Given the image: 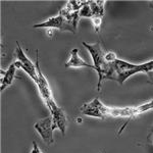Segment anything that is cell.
Returning a JSON list of instances; mask_svg holds the SVG:
<instances>
[{"instance_id":"cell-17","label":"cell","mask_w":153,"mask_h":153,"mask_svg":"<svg viewBox=\"0 0 153 153\" xmlns=\"http://www.w3.org/2000/svg\"><path fill=\"white\" fill-rule=\"evenodd\" d=\"M148 3H149L150 8H152V9H153V1H149V2H148Z\"/></svg>"},{"instance_id":"cell-4","label":"cell","mask_w":153,"mask_h":153,"mask_svg":"<svg viewBox=\"0 0 153 153\" xmlns=\"http://www.w3.org/2000/svg\"><path fill=\"white\" fill-rule=\"evenodd\" d=\"M14 54H16V60L14 61L16 66L18 68H22L36 84L37 81H38V73H37L36 65L32 62L31 59L26 55V53L24 52L23 48L21 47L19 42H16V51H14Z\"/></svg>"},{"instance_id":"cell-12","label":"cell","mask_w":153,"mask_h":153,"mask_svg":"<svg viewBox=\"0 0 153 153\" xmlns=\"http://www.w3.org/2000/svg\"><path fill=\"white\" fill-rule=\"evenodd\" d=\"M79 16H80V19L81 18H87V19L93 18L92 9H91L89 1L84 2V5L82 6V8L80 9V11H79Z\"/></svg>"},{"instance_id":"cell-7","label":"cell","mask_w":153,"mask_h":153,"mask_svg":"<svg viewBox=\"0 0 153 153\" xmlns=\"http://www.w3.org/2000/svg\"><path fill=\"white\" fill-rule=\"evenodd\" d=\"M109 106H106L100 101L99 98H95L91 102L85 103L80 107V111L82 114L86 117L100 118V120H105L108 117L107 111Z\"/></svg>"},{"instance_id":"cell-9","label":"cell","mask_w":153,"mask_h":153,"mask_svg":"<svg viewBox=\"0 0 153 153\" xmlns=\"http://www.w3.org/2000/svg\"><path fill=\"white\" fill-rule=\"evenodd\" d=\"M47 108L50 111V115L52 117L53 125L55 127V129H58L61 132V134L65 136L66 127H68V117H66L65 110L61 107H59L56 104L55 101L53 103H51V104H49Z\"/></svg>"},{"instance_id":"cell-14","label":"cell","mask_w":153,"mask_h":153,"mask_svg":"<svg viewBox=\"0 0 153 153\" xmlns=\"http://www.w3.org/2000/svg\"><path fill=\"white\" fill-rule=\"evenodd\" d=\"M102 19H103V18H93L92 19V24H93V27H94L95 32L100 31L101 25H102Z\"/></svg>"},{"instance_id":"cell-16","label":"cell","mask_w":153,"mask_h":153,"mask_svg":"<svg viewBox=\"0 0 153 153\" xmlns=\"http://www.w3.org/2000/svg\"><path fill=\"white\" fill-rule=\"evenodd\" d=\"M146 75H147V78H148V83L151 84V85H153V71H149V73H147Z\"/></svg>"},{"instance_id":"cell-5","label":"cell","mask_w":153,"mask_h":153,"mask_svg":"<svg viewBox=\"0 0 153 153\" xmlns=\"http://www.w3.org/2000/svg\"><path fill=\"white\" fill-rule=\"evenodd\" d=\"M35 29H58L60 31H68L71 32L73 34H76V29L74 27V25L68 21V19L65 18L61 14H57L56 16L46 19L40 24H36L33 26Z\"/></svg>"},{"instance_id":"cell-11","label":"cell","mask_w":153,"mask_h":153,"mask_svg":"<svg viewBox=\"0 0 153 153\" xmlns=\"http://www.w3.org/2000/svg\"><path fill=\"white\" fill-rule=\"evenodd\" d=\"M16 68H18L13 62L8 66L6 71H4L3 70L0 71V73H1V91H4L7 87H9L13 83V80L16 78Z\"/></svg>"},{"instance_id":"cell-8","label":"cell","mask_w":153,"mask_h":153,"mask_svg":"<svg viewBox=\"0 0 153 153\" xmlns=\"http://www.w3.org/2000/svg\"><path fill=\"white\" fill-rule=\"evenodd\" d=\"M36 132L40 135L45 144L51 145L54 143V137H53V131L55 130V127L53 125V120L51 115L42 118L38 120L35 125H34Z\"/></svg>"},{"instance_id":"cell-2","label":"cell","mask_w":153,"mask_h":153,"mask_svg":"<svg viewBox=\"0 0 153 153\" xmlns=\"http://www.w3.org/2000/svg\"><path fill=\"white\" fill-rule=\"evenodd\" d=\"M83 45L89 51L91 55V58L93 60V65H94L95 71L98 74V83H97V91L101 90V85L106 75L108 74L110 68V65L106 62L105 60V53L103 52V49L101 47L100 43H86L83 42Z\"/></svg>"},{"instance_id":"cell-3","label":"cell","mask_w":153,"mask_h":153,"mask_svg":"<svg viewBox=\"0 0 153 153\" xmlns=\"http://www.w3.org/2000/svg\"><path fill=\"white\" fill-rule=\"evenodd\" d=\"M153 109V100L149 101L147 103L141 104L135 107H108L107 115L108 117H123L132 120L137 115H140L144 112H147L149 110Z\"/></svg>"},{"instance_id":"cell-1","label":"cell","mask_w":153,"mask_h":153,"mask_svg":"<svg viewBox=\"0 0 153 153\" xmlns=\"http://www.w3.org/2000/svg\"><path fill=\"white\" fill-rule=\"evenodd\" d=\"M153 71V60L141 65H133L126 60L117 58L113 63L110 65L108 74L104 78V81L111 80L117 82L120 85H124V83L132 76L138 73H149Z\"/></svg>"},{"instance_id":"cell-18","label":"cell","mask_w":153,"mask_h":153,"mask_svg":"<svg viewBox=\"0 0 153 153\" xmlns=\"http://www.w3.org/2000/svg\"><path fill=\"white\" fill-rule=\"evenodd\" d=\"M152 140H153V138H152Z\"/></svg>"},{"instance_id":"cell-6","label":"cell","mask_w":153,"mask_h":153,"mask_svg":"<svg viewBox=\"0 0 153 153\" xmlns=\"http://www.w3.org/2000/svg\"><path fill=\"white\" fill-rule=\"evenodd\" d=\"M36 68H37V73H38V81H37L36 85L38 87L39 93H40L42 99L44 100L45 102L46 106H48L49 104L53 103L54 98H53V94H52V91H51V88L49 86V83L46 79V76L43 75L40 68V65H39V51L36 50Z\"/></svg>"},{"instance_id":"cell-13","label":"cell","mask_w":153,"mask_h":153,"mask_svg":"<svg viewBox=\"0 0 153 153\" xmlns=\"http://www.w3.org/2000/svg\"><path fill=\"white\" fill-rule=\"evenodd\" d=\"M117 59V54L114 52H112V51H109V52L105 53V60H106V62L109 63V65L113 63Z\"/></svg>"},{"instance_id":"cell-10","label":"cell","mask_w":153,"mask_h":153,"mask_svg":"<svg viewBox=\"0 0 153 153\" xmlns=\"http://www.w3.org/2000/svg\"><path fill=\"white\" fill-rule=\"evenodd\" d=\"M66 68H92L95 71L94 65L87 63L84 59L81 57L80 54H79V49L75 48L71 51V56L70 59L66 61V63L65 65Z\"/></svg>"},{"instance_id":"cell-15","label":"cell","mask_w":153,"mask_h":153,"mask_svg":"<svg viewBox=\"0 0 153 153\" xmlns=\"http://www.w3.org/2000/svg\"><path fill=\"white\" fill-rule=\"evenodd\" d=\"M31 153H42L41 149L39 148L38 144H37L35 141H33V149H32Z\"/></svg>"}]
</instances>
